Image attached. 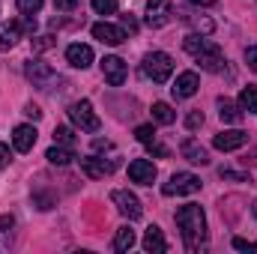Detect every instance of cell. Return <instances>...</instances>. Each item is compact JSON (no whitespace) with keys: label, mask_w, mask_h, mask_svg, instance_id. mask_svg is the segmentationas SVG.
I'll return each mask as SVG.
<instances>
[{"label":"cell","mask_w":257,"mask_h":254,"mask_svg":"<svg viewBox=\"0 0 257 254\" xmlns=\"http://www.w3.org/2000/svg\"><path fill=\"white\" fill-rule=\"evenodd\" d=\"M177 224H180L186 251L197 254L206 248V215L197 203H186V206L177 209Z\"/></svg>","instance_id":"1"},{"label":"cell","mask_w":257,"mask_h":254,"mask_svg":"<svg viewBox=\"0 0 257 254\" xmlns=\"http://www.w3.org/2000/svg\"><path fill=\"white\" fill-rule=\"evenodd\" d=\"M183 48L200 63L203 72H221V69H224V54H221V48H218L212 39L200 36V33H189V36L183 39Z\"/></svg>","instance_id":"2"},{"label":"cell","mask_w":257,"mask_h":254,"mask_svg":"<svg viewBox=\"0 0 257 254\" xmlns=\"http://www.w3.org/2000/svg\"><path fill=\"white\" fill-rule=\"evenodd\" d=\"M144 75L153 81V84H165V81H171V75H174V57L171 54H165V51H150L147 57H144Z\"/></svg>","instance_id":"3"},{"label":"cell","mask_w":257,"mask_h":254,"mask_svg":"<svg viewBox=\"0 0 257 254\" xmlns=\"http://www.w3.org/2000/svg\"><path fill=\"white\" fill-rule=\"evenodd\" d=\"M66 114H69V120L81 129V132H99V129H102V120L96 117V111H93V105H90L87 99H81V102H72Z\"/></svg>","instance_id":"4"},{"label":"cell","mask_w":257,"mask_h":254,"mask_svg":"<svg viewBox=\"0 0 257 254\" xmlns=\"http://www.w3.org/2000/svg\"><path fill=\"white\" fill-rule=\"evenodd\" d=\"M24 75H27V81H33V87H39V90H51V87L60 81L57 72L48 63H42V60H27V63H24Z\"/></svg>","instance_id":"5"},{"label":"cell","mask_w":257,"mask_h":254,"mask_svg":"<svg viewBox=\"0 0 257 254\" xmlns=\"http://www.w3.org/2000/svg\"><path fill=\"white\" fill-rule=\"evenodd\" d=\"M200 177H194L189 171H180V174H174L171 177V183H165L162 186V194L165 197H174V194H194V191H200Z\"/></svg>","instance_id":"6"},{"label":"cell","mask_w":257,"mask_h":254,"mask_svg":"<svg viewBox=\"0 0 257 254\" xmlns=\"http://www.w3.org/2000/svg\"><path fill=\"white\" fill-rule=\"evenodd\" d=\"M117 165H120V162H117V156H114V159H108V162H105L102 156H84V159H81V171H84L90 180H102V177L114 174V171H117Z\"/></svg>","instance_id":"7"},{"label":"cell","mask_w":257,"mask_h":254,"mask_svg":"<svg viewBox=\"0 0 257 254\" xmlns=\"http://www.w3.org/2000/svg\"><path fill=\"white\" fill-rule=\"evenodd\" d=\"M111 200H114V206H117V209L126 215L128 221L141 218V212H144V206H141L138 194H132L128 189H114V191H111Z\"/></svg>","instance_id":"8"},{"label":"cell","mask_w":257,"mask_h":254,"mask_svg":"<svg viewBox=\"0 0 257 254\" xmlns=\"http://www.w3.org/2000/svg\"><path fill=\"white\" fill-rule=\"evenodd\" d=\"M174 18V3L171 0H147V15L144 21L150 27H165Z\"/></svg>","instance_id":"9"},{"label":"cell","mask_w":257,"mask_h":254,"mask_svg":"<svg viewBox=\"0 0 257 254\" xmlns=\"http://www.w3.org/2000/svg\"><path fill=\"white\" fill-rule=\"evenodd\" d=\"M245 144H248V132H242V129H230V132H221V135L212 138V147L221 150V153H233Z\"/></svg>","instance_id":"10"},{"label":"cell","mask_w":257,"mask_h":254,"mask_svg":"<svg viewBox=\"0 0 257 254\" xmlns=\"http://www.w3.org/2000/svg\"><path fill=\"white\" fill-rule=\"evenodd\" d=\"M156 165L150 162V159H135L132 165H128V180L132 183H138V186H153L156 183Z\"/></svg>","instance_id":"11"},{"label":"cell","mask_w":257,"mask_h":254,"mask_svg":"<svg viewBox=\"0 0 257 254\" xmlns=\"http://www.w3.org/2000/svg\"><path fill=\"white\" fill-rule=\"evenodd\" d=\"M102 75H105V81H108L111 87H123V84H126V63H123L117 54H108V57L102 60Z\"/></svg>","instance_id":"12"},{"label":"cell","mask_w":257,"mask_h":254,"mask_svg":"<svg viewBox=\"0 0 257 254\" xmlns=\"http://www.w3.org/2000/svg\"><path fill=\"white\" fill-rule=\"evenodd\" d=\"M93 36H96L102 45H123V42H126V30H123V27H114V24H108V21L93 24Z\"/></svg>","instance_id":"13"},{"label":"cell","mask_w":257,"mask_h":254,"mask_svg":"<svg viewBox=\"0 0 257 254\" xmlns=\"http://www.w3.org/2000/svg\"><path fill=\"white\" fill-rule=\"evenodd\" d=\"M36 126H30V123H21V126L12 129V147L18 150V153H30L33 147H36Z\"/></svg>","instance_id":"14"},{"label":"cell","mask_w":257,"mask_h":254,"mask_svg":"<svg viewBox=\"0 0 257 254\" xmlns=\"http://www.w3.org/2000/svg\"><path fill=\"white\" fill-rule=\"evenodd\" d=\"M197 87H200L197 72H183V75H177L171 93H174V99H192L194 93H197Z\"/></svg>","instance_id":"15"},{"label":"cell","mask_w":257,"mask_h":254,"mask_svg":"<svg viewBox=\"0 0 257 254\" xmlns=\"http://www.w3.org/2000/svg\"><path fill=\"white\" fill-rule=\"evenodd\" d=\"M66 63L75 66V69H87V66L93 63V48L84 45V42L69 45V48H66Z\"/></svg>","instance_id":"16"},{"label":"cell","mask_w":257,"mask_h":254,"mask_svg":"<svg viewBox=\"0 0 257 254\" xmlns=\"http://www.w3.org/2000/svg\"><path fill=\"white\" fill-rule=\"evenodd\" d=\"M21 36H24L21 21H3V24H0V51L15 48V42H18Z\"/></svg>","instance_id":"17"},{"label":"cell","mask_w":257,"mask_h":254,"mask_svg":"<svg viewBox=\"0 0 257 254\" xmlns=\"http://www.w3.org/2000/svg\"><path fill=\"white\" fill-rule=\"evenodd\" d=\"M180 153H183V159H186V162H192V165H200V168H203V165H209V153H206L194 138H186V141H183Z\"/></svg>","instance_id":"18"},{"label":"cell","mask_w":257,"mask_h":254,"mask_svg":"<svg viewBox=\"0 0 257 254\" xmlns=\"http://www.w3.org/2000/svg\"><path fill=\"white\" fill-rule=\"evenodd\" d=\"M144 251H150V254H165L168 251V239H165L162 227H156V224L147 227V233H144Z\"/></svg>","instance_id":"19"},{"label":"cell","mask_w":257,"mask_h":254,"mask_svg":"<svg viewBox=\"0 0 257 254\" xmlns=\"http://www.w3.org/2000/svg\"><path fill=\"white\" fill-rule=\"evenodd\" d=\"M45 159H48L51 165H57V168H66V165H72V159H78V156L72 153V147H63V144H54V147H48Z\"/></svg>","instance_id":"20"},{"label":"cell","mask_w":257,"mask_h":254,"mask_svg":"<svg viewBox=\"0 0 257 254\" xmlns=\"http://www.w3.org/2000/svg\"><path fill=\"white\" fill-rule=\"evenodd\" d=\"M218 117L224 120V123H242V108L239 105H233L230 99H218Z\"/></svg>","instance_id":"21"},{"label":"cell","mask_w":257,"mask_h":254,"mask_svg":"<svg viewBox=\"0 0 257 254\" xmlns=\"http://www.w3.org/2000/svg\"><path fill=\"white\" fill-rule=\"evenodd\" d=\"M132 248H135V230L126 224V227H120L117 236H114V251L126 254V251H132Z\"/></svg>","instance_id":"22"},{"label":"cell","mask_w":257,"mask_h":254,"mask_svg":"<svg viewBox=\"0 0 257 254\" xmlns=\"http://www.w3.org/2000/svg\"><path fill=\"white\" fill-rule=\"evenodd\" d=\"M153 120H156L159 126H171V123L177 120V111H174L168 102H156V105H153Z\"/></svg>","instance_id":"23"},{"label":"cell","mask_w":257,"mask_h":254,"mask_svg":"<svg viewBox=\"0 0 257 254\" xmlns=\"http://www.w3.org/2000/svg\"><path fill=\"white\" fill-rule=\"evenodd\" d=\"M239 108L242 111H257V87L248 84L242 93H239Z\"/></svg>","instance_id":"24"},{"label":"cell","mask_w":257,"mask_h":254,"mask_svg":"<svg viewBox=\"0 0 257 254\" xmlns=\"http://www.w3.org/2000/svg\"><path fill=\"white\" fill-rule=\"evenodd\" d=\"M96 15H114L117 12V0H90Z\"/></svg>","instance_id":"25"},{"label":"cell","mask_w":257,"mask_h":254,"mask_svg":"<svg viewBox=\"0 0 257 254\" xmlns=\"http://www.w3.org/2000/svg\"><path fill=\"white\" fill-rule=\"evenodd\" d=\"M42 3H45V0H15V6H18L21 15H36V12L42 9Z\"/></svg>","instance_id":"26"},{"label":"cell","mask_w":257,"mask_h":254,"mask_svg":"<svg viewBox=\"0 0 257 254\" xmlns=\"http://www.w3.org/2000/svg\"><path fill=\"white\" fill-rule=\"evenodd\" d=\"M54 144H63V147H72L75 144V135L69 126H57L54 129Z\"/></svg>","instance_id":"27"},{"label":"cell","mask_w":257,"mask_h":254,"mask_svg":"<svg viewBox=\"0 0 257 254\" xmlns=\"http://www.w3.org/2000/svg\"><path fill=\"white\" fill-rule=\"evenodd\" d=\"M135 138H138L141 144H153V141H156V129L150 126V123H147V126H138L135 129Z\"/></svg>","instance_id":"28"},{"label":"cell","mask_w":257,"mask_h":254,"mask_svg":"<svg viewBox=\"0 0 257 254\" xmlns=\"http://www.w3.org/2000/svg\"><path fill=\"white\" fill-rule=\"evenodd\" d=\"M221 180H233V183H251L248 174H239V171H224L221 168Z\"/></svg>","instance_id":"29"},{"label":"cell","mask_w":257,"mask_h":254,"mask_svg":"<svg viewBox=\"0 0 257 254\" xmlns=\"http://www.w3.org/2000/svg\"><path fill=\"white\" fill-rule=\"evenodd\" d=\"M186 126H189V132L200 129V126H203V114H200V111H192V114L186 117Z\"/></svg>","instance_id":"30"},{"label":"cell","mask_w":257,"mask_h":254,"mask_svg":"<svg viewBox=\"0 0 257 254\" xmlns=\"http://www.w3.org/2000/svg\"><path fill=\"white\" fill-rule=\"evenodd\" d=\"M54 45V36H36L33 39V51H45V48H51Z\"/></svg>","instance_id":"31"},{"label":"cell","mask_w":257,"mask_h":254,"mask_svg":"<svg viewBox=\"0 0 257 254\" xmlns=\"http://www.w3.org/2000/svg\"><path fill=\"white\" fill-rule=\"evenodd\" d=\"M33 203H36L39 209H51V206H54V197H51V194H33Z\"/></svg>","instance_id":"32"},{"label":"cell","mask_w":257,"mask_h":254,"mask_svg":"<svg viewBox=\"0 0 257 254\" xmlns=\"http://www.w3.org/2000/svg\"><path fill=\"white\" fill-rule=\"evenodd\" d=\"M120 24H123V30H128V33H138V21H135L132 12H126V15L120 18Z\"/></svg>","instance_id":"33"},{"label":"cell","mask_w":257,"mask_h":254,"mask_svg":"<svg viewBox=\"0 0 257 254\" xmlns=\"http://www.w3.org/2000/svg\"><path fill=\"white\" fill-rule=\"evenodd\" d=\"M233 248H236V251H257L254 242H248V239H242V236H236V239H233Z\"/></svg>","instance_id":"34"},{"label":"cell","mask_w":257,"mask_h":254,"mask_svg":"<svg viewBox=\"0 0 257 254\" xmlns=\"http://www.w3.org/2000/svg\"><path fill=\"white\" fill-rule=\"evenodd\" d=\"M245 63H248V69H254L257 72V45L245 48Z\"/></svg>","instance_id":"35"},{"label":"cell","mask_w":257,"mask_h":254,"mask_svg":"<svg viewBox=\"0 0 257 254\" xmlns=\"http://www.w3.org/2000/svg\"><path fill=\"white\" fill-rule=\"evenodd\" d=\"M78 3H81V0H54V6H57L60 12H72Z\"/></svg>","instance_id":"36"},{"label":"cell","mask_w":257,"mask_h":254,"mask_svg":"<svg viewBox=\"0 0 257 254\" xmlns=\"http://www.w3.org/2000/svg\"><path fill=\"white\" fill-rule=\"evenodd\" d=\"M9 159H12V153H9V147L6 144H0V171L9 165Z\"/></svg>","instance_id":"37"},{"label":"cell","mask_w":257,"mask_h":254,"mask_svg":"<svg viewBox=\"0 0 257 254\" xmlns=\"http://www.w3.org/2000/svg\"><path fill=\"white\" fill-rule=\"evenodd\" d=\"M24 114H27V117H30V120H33V123H36V120H39V117H42V111H39V108H36V105H24Z\"/></svg>","instance_id":"38"},{"label":"cell","mask_w":257,"mask_h":254,"mask_svg":"<svg viewBox=\"0 0 257 254\" xmlns=\"http://www.w3.org/2000/svg\"><path fill=\"white\" fill-rule=\"evenodd\" d=\"M93 150H96V153H102V150H114V144H111V141H102V138H96V141H93Z\"/></svg>","instance_id":"39"},{"label":"cell","mask_w":257,"mask_h":254,"mask_svg":"<svg viewBox=\"0 0 257 254\" xmlns=\"http://www.w3.org/2000/svg\"><path fill=\"white\" fill-rule=\"evenodd\" d=\"M12 215H0V233H6V230H12Z\"/></svg>","instance_id":"40"},{"label":"cell","mask_w":257,"mask_h":254,"mask_svg":"<svg viewBox=\"0 0 257 254\" xmlns=\"http://www.w3.org/2000/svg\"><path fill=\"white\" fill-rule=\"evenodd\" d=\"M194 6H212V3H215V0H192Z\"/></svg>","instance_id":"41"},{"label":"cell","mask_w":257,"mask_h":254,"mask_svg":"<svg viewBox=\"0 0 257 254\" xmlns=\"http://www.w3.org/2000/svg\"><path fill=\"white\" fill-rule=\"evenodd\" d=\"M251 212H254V218H257V203H254V206H251Z\"/></svg>","instance_id":"42"}]
</instances>
